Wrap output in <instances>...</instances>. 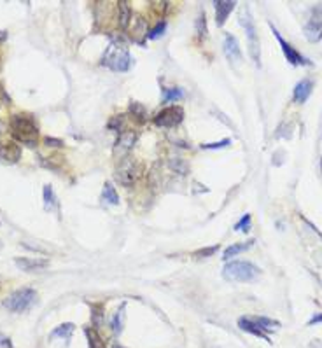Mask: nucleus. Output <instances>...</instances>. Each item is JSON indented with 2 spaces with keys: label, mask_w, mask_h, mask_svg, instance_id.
<instances>
[{
  "label": "nucleus",
  "mask_w": 322,
  "mask_h": 348,
  "mask_svg": "<svg viewBox=\"0 0 322 348\" xmlns=\"http://www.w3.org/2000/svg\"><path fill=\"white\" fill-rule=\"evenodd\" d=\"M9 128L13 138L18 140L19 144H27L30 147L37 144L39 126L30 114H14L9 121Z\"/></svg>",
  "instance_id": "nucleus-1"
},
{
  "label": "nucleus",
  "mask_w": 322,
  "mask_h": 348,
  "mask_svg": "<svg viewBox=\"0 0 322 348\" xmlns=\"http://www.w3.org/2000/svg\"><path fill=\"white\" fill-rule=\"evenodd\" d=\"M102 65L111 68L114 72H126L132 65V56L128 53L125 42L121 40H112L109 47L105 49L104 58H102Z\"/></svg>",
  "instance_id": "nucleus-2"
},
{
  "label": "nucleus",
  "mask_w": 322,
  "mask_h": 348,
  "mask_svg": "<svg viewBox=\"0 0 322 348\" xmlns=\"http://www.w3.org/2000/svg\"><path fill=\"white\" fill-rule=\"evenodd\" d=\"M222 275L233 282H252L259 277V268L249 261H231L224 266Z\"/></svg>",
  "instance_id": "nucleus-3"
},
{
  "label": "nucleus",
  "mask_w": 322,
  "mask_h": 348,
  "mask_svg": "<svg viewBox=\"0 0 322 348\" xmlns=\"http://www.w3.org/2000/svg\"><path fill=\"white\" fill-rule=\"evenodd\" d=\"M35 301H37V292L30 287H21V289L14 290V292L4 301V306L13 313H21V312L30 310L32 306L35 305Z\"/></svg>",
  "instance_id": "nucleus-4"
},
{
  "label": "nucleus",
  "mask_w": 322,
  "mask_h": 348,
  "mask_svg": "<svg viewBox=\"0 0 322 348\" xmlns=\"http://www.w3.org/2000/svg\"><path fill=\"white\" fill-rule=\"evenodd\" d=\"M240 24L245 28L247 42H249V55H251V58L254 60L256 65H261V61H259V39H258V34H256V24L251 18L249 7H243L242 12H240Z\"/></svg>",
  "instance_id": "nucleus-5"
},
{
  "label": "nucleus",
  "mask_w": 322,
  "mask_h": 348,
  "mask_svg": "<svg viewBox=\"0 0 322 348\" xmlns=\"http://www.w3.org/2000/svg\"><path fill=\"white\" fill-rule=\"evenodd\" d=\"M142 173V166L138 165L135 159H123V163L119 165V168L116 171V180L125 187H130L137 182L138 177Z\"/></svg>",
  "instance_id": "nucleus-6"
},
{
  "label": "nucleus",
  "mask_w": 322,
  "mask_h": 348,
  "mask_svg": "<svg viewBox=\"0 0 322 348\" xmlns=\"http://www.w3.org/2000/svg\"><path fill=\"white\" fill-rule=\"evenodd\" d=\"M182 119H184V109L179 105H170L154 116V125L161 128H174L181 125Z\"/></svg>",
  "instance_id": "nucleus-7"
},
{
  "label": "nucleus",
  "mask_w": 322,
  "mask_h": 348,
  "mask_svg": "<svg viewBox=\"0 0 322 348\" xmlns=\"http://www.w3.org/2000/svg\"><path fill=\"white\" fill-rule=\"evenodd\" d=\"M305 35L310 42H319L322 39V4L312 9V14L305 24Z\"/></svg>",
  "instance_id": "nucleus-8"
},
{
  "label": "nucleus",
  "mask_w": 322,
  "mask_h": 348,
  "mask_svg": "<svg viewBox=\"0 0 322 348\" xmlns=\"http://www.w3.org/2000/svg\"><path fill=\"white\" fill-rule=\"evenodd\" d=\"M271 32H273V35L277 37V40H279V44H280V47H282V53H284V56L287 58V61L291 65H312V61H310L308 58H305L303 55H301L300 51H296L294 47L291 46V44L287 42V40H284V37L277 32V28L273 27L271 24Z\"/></svg>",
  "instance_id": "nucleus-9"
},
{
  "label": "nucleus",
  "mask_w": 322,
  "mask_h": 348,
  "mask_svg": "<svg viewBox=\"0 0 322 348\" xmlns=\"http://www.w3.org/2000/svg\"><path fill=\"white\" fill-rule=\"evenodd\" d=\"M21 158V147L14 140H0V163L14 165Z\"/></svg>",
  "instance_id": "nucleus-10"
},
{
  "label": "nucleus",
  "mask_w": 322,
  "mask_h": 348,
  "mask_svg": "<svg viewBox=\"0 0 322 348\" xmlns=\"http://www.w3.org/2000/svg\"><path fill=\"white\" fill-rule=\"evenodd\" d=\"M236 2L233 0H215L214 7H215V24L217 27H222L226 23L228 16L231 14V11L235 9Z\"/></svg>",
  "instance_id": "nucleus-11"
},
{
  "label": "nucleus",
  "mask_w": 322,
  "mask_h": 348,
  "mask_svg": "<svg viewBox=\"0 0 322 348\" xmlns=\"http://www.w3.org/2000/svg\"><path fill=\"white\" fill-rule=\"evenodd\" d=\"M224 55L226 58L231 61V63H238L242 60V51H240L238 40H236L235 35L228 34L224 37Z\"/></svg>",
  "instance_id": "nucleus-12"
},
{
  "label": "nucleus",
  "mask_w": 322,
  "mask_h": 348,
  "mask_svg": "<svg viewBox=\"0 0 322 348\" xmlns=\"http://www.w3.org/2000/svg\"><path fill=\"white\" fill-rule=\"evenodd\" d=\"M14 264L23 271H35V269H44L47 268L49 261L47 259H39V257H16Z\"/></svg>",
  "instance_id": "nucleus-13"
},
{
  "label": "nucleus",
  "mask_w": 322,
  "mask_h": 348,
  "mask_svg": "<svg viewBox=\"0 0 322 348\" xmlns=\"http://www.w3.org/2000/svg\"><path fill=\"white\" fill-rule=\"evenodd\" d=\"M137 140V135L133 132H123L119 135V138H117L116 142V147H114V153L119 154L121 158L126 156V154L130 153V151L133 149V144H135Z\"/></svg>",
  "instance_id": "nucleus-14"
},
{
  "label": "nucleus",
  "mask_w": 322,
  "mask_h": 348,
  "mask_svg": "<svg viewBox=\"0 0 322 348\" xmlns=\"http://www.w3.org/2000/svg\"><path fill=\"white\" fill-rule=\"evenodd\" d=\"M238 327L242 331H245V333H251V334H254V336H258L261 339H266L268 343L271 341L270 336H268L266 333H264L263 329L259 327L258 322L254 320V318H249V317H242V318H238Z\"/></svg>",
  "instance_id": "nucleus-15"
},
{
  "label": "nucleus",
  "mask_w": 322,
  "mask_h": 348,
  "mask_svg": "<svg viewBox=\"0 0 322 348\" xmlns=\"http://www.w3.org/2000/svg\"><path fill=\"white\" fill-rule=\"evenodd\" d=\"M312 91H313V83L310 79H303L294 88V102L296 104H305L308 100V96L312 95Z\"/></svg>",
  "instance_id": "nucleus-16"
},
{
  "label": "nucleus",
  "mask_w": 322,
  "mask_h": 348,
  "mask_svg": "<svg viewBox=\"0 0 322 348\" xmlns=\"http://www.w3.org/2000/svg\"><path fill=\"white\" fill-rule=\"evenodd\" d=\"M130 21H132V11H130V6H128V2L121 0V2H117V23H119V27L123 28V30H126Z\"/></svg>",
  "instance_id": "nucleus-17"
},
{
  "label": "nucleus",
  "mask_w": 322,
  "mask_h": 348,
  "mask_svg": "<svg viewBox=\"0 0 322 348\" xmlns=\"http://www.w3.org/2000/svg\"><path fill=\"white\" fill-rule=\"evenodd\" d=\"M102 198H104V202H105V203H109V205H119V196H117L116 187H114L111 182H105V184H104Z\"/></svg>",
  "instance_id": "nucleus-18"
},
{
  "label": "nucleus",
  "mask_w": 322,
  "mask_h": 348,
  "mask_svg": "<svg viewBox=\"0 0 322 348\" xmlns=\"http://www.w3.org/2000/svg\"><path fill=\"white\" fill-rule=\"evenodd\" d=\"M123 324H125V305H121V308L112 315V320H111L112 333L121 334V331H123Z\"/></svg>",
  "instance_id": "nucleus-19"
},
{
  "label": "nucleus",
  "mask_w": 322,
  "mask_h": 348,
  "mask_svg": "<svg viewBox=\"0 0 322 348\" xmlns=\"http://www.w3.org/2000/svg\"><path fill=\"white\" fill-rule=\"evenodd\" d=\"M72 333H74V324L72 322H67V324L58 326L55 331L51 333V338H63V339H70Z\"/></svg>",
  "instance_id": "nucleus-20"
},
{
  "label": "nucleus",
  "mask_w": 322,
  "mask_h": 348,
  "mask_svg": "<svg viewBox=\"0 0 322 348\" xmlns=\"http://www.w3.org/2000/svg\"><path fill=\"white\" fill-rule=\"evenodd\" d=\"M252 245V241H247V243H235V245H231V247H228L226 251H224V261H230L231 257H235L236 254H240V252H243V251H247L249 247Z\"/></svg>",
  "instance_id": "nucleus-21"
},
{
  "label": "nucleus",
  "mask_w": 322,
  "mask_h": 348,
  "mask_svg": "<svg viewBox=\"0 0 322 348\" xmlns=\"http://www.w3.org/2000/svg\"><path fill=\"white\" fill-rule=\"evenodd\" d=\"M130 112L133 114L137 122H144L147 119V110H145V107L142 104H138V102H132L130 104Z\"/></svg>",
  "instance_id": "nucleus-22"
},
{
  "label": "nucleus",
  "mask_w": 322,
  "mask_h": 348,
  "mask_svg": "<svg viewBox=\"0 0 322 348\" xmlns=\"http://www.w3.org/2000/svg\"><path fill=\"white\" fill-rule=\"evenodd\" d=\"M163 102H177L184 96V91L181 88H163Z\"/></svg>",
  "instance_id": "nucleus-23"
},
{
  "label": "nucleus",
  "mask_w": 322,
  "mask_h": 348,
  "mask_svg": "<svg viewBox=\"0 0 322 348\" xmlns=\"http://www.w3.org/2000/svg\"><path fill=\"white\" fill-rule=\"evenodd\" d=\"M86 336H88V343L89 348H105L104 339L98 336L96 329H86Z\"/></svg>",
  "instance_id": "nucleus-24"
},
{
  "label": "nucleus",
  "mask_w": 322,
  "mask_h": 348,
  "mask_svg": "<svg viewBox=\"0 0 322 348\" xmlns=\"http://www.w3.org/2000/svg\"><path fill=\"white\" fill-rule=\"evenodd\" d=\"M44 207L47 208V210H51V208L56 207V196H55V191H53L51 186H44Z\"/></svg>",
  "instance_id": "nucleus-25"
},
{
  "label": "nucleus",
  "mask_w": 322,
  "mask_h": 348,
  "mask_svg": "<svg viewBox=\"0 0 322 348\" xmlns=\"http://www.w3.org/2000/svg\"><path fill=\"white\" fill-rule=\"evenodd\" d=\"M254 320L258 322V324H259V327H261V329H263V331H264V333H266V334L270 333V331H275L277 327L280 326V324H279V322H277V320H271V318H266V317H256Z\"/></svg>",
  "instance_id": "nucleus-26"
},
{
  "label": "nucleus",
  "mask_w": 322,
  "mask_h": 348,
  "mask_svg": "<svg viewBox=\"0 0 322 348\" xmlns=\"http://www.w3.org/2000/svg\"><path fill=\"white\" fill-rule=\"evenodd\" d=\"M165 30H166V21H160L147 34V39H158V37H161L163 34H165Z\"/></svg>",
  "instance_id": "nucleus-27"
},
{
  "label": "nucleus",
  "mask_w": 322,
  "mask_h": 348,
  "mask_svg": "<svg viewBox=\"0 0 322 348\" xmlns=\"http://www.w3.org/2000/svg\"><path fill=\"white\" fill-rule=\"evenodd\" d=\"M251 229V215L245 214L235 224V231H249Z\"/></svg>",
  "instance_id": "nucleus-28"
},
{
  "label": "nucleus",
  "mask_w": 322,
  "mask_h": 348,
  "mask_svg": "<svg viewBox=\"0 0 322 348\" xmlns=\"http://www.w3.org/2000/svg\"><path fill=\"white\" fill-rule=\"evenodd\" d=\"M196 32H198L200 37H203V39L207 37V19H205V14H202L196 19Z\"/></svg>",
  "instance_id": "nucleus-29"
},
{
  "label": "nucleus",
  "mask_w": 322,
  "mask_h": 348,
  "mask_svg": "<svg viewBox=\"0 0 322 348\" xmlns=\"http://www.w3.org/2000/svg\"><path fill=\"white\" fill-rule=\"evenodd\" d=\"M217 251H219V245H210V247H205V248H202V251H196L194 252V256L196 257H209V256H214Z\"/></svg>",
  "instance_id": "nucleus-30"
},
{
  "label": "nucleus",
  "mask_w": 322,
  "mask_h": 348,
  "mask_svg": "<svg viewBox=\"0 0 322 348\" xmlns=\"http://www.w3.org/2000/svg\"><path fill=\"white\" fill-rule=\"evenodd\" d=\"M123 125H125V119H123V117L116 116V117H112V119L109 121V130H112V132H121Z\"/></svg>",
  "instance_id": "nucleus-31"
},
{
  "label": "nucleus",
  "mask_w": 322,
  "mask_h": 348,
  "mask_svg": "<svg viewBox=\"0 0 322 348\" xmlns=\"http://www.w3.org/2000/svg\"><path fill=\"white\" fill-rule=\"evenodd\" d=\"M231 144L230 138H224L221 142H214V144H203L202 149H221V147H228Z\"/></svg>",
  "instance_id": "nucleus-32"
},
{
  "label": "nucleus",
  "mask_w": 322,
  "mask_h": 348,
  "mask_svg": "<svg viewBox=\"0 0 322 348\" xmlns=\"http://www.w3.org/2000/svg\"><path fill=\"white\" fill-rule=\"evenodd\" d=\"M44 142H46L47 147H62L63 142L60 140V138H51V137H46L44 138Z\"/></svg>",
  "instance_id": "nucleus-33"
},
{
  "label": "nucleus",
  "mask_w": 322,
  "mask_h": 348,
  "mask_svg": "<svg viewBox=\"0 0 322 348\" xmlns=\"http://www.w3.org/2000/svg\"><path fill=\"white\" fill-rule=\"evenodd\" d=\"M0 348H13V343H11V339L7 336H4V334H0Z\"/></svg>",
  "instance_id": "nucleus-34"
},
{
  "label": "nucleus",
  "mask_w": 322,
  "mask_h": 348,
  "mask_svg": "<svg viewBox=\"0 0 322 348\" xmlns=\"http://www.w3.org/2000/svg\"><path fill=\"white\" fill-rule=\"evenodd\" d=\"M319 322H322V313H317V315H313V317H312V318H310L308 326H313V324H319Z\"/></svg>",
  "instance_id": "nucleus-35"
},
{
  "label": "nucleus",
  "mask_w": 322,
  "mask_h": 348,
  "mask_svg": "<svg viewBox=\"0 0 322 348\" xmlns=\"http://www.w3.org/2000/svg\"><path fill=\"white\" fill-rule=\"evenodd\" d=\"M7 39V32H4V30H0V42H4V40Z\"/></svg>",
  "instance_id": "nucleus-36"
},
{
  "label": "nucleus",
  "mask_w": 322,
  "mask_h": 348,
  "mask_svg": "<svg viewBox=\"0 0 322 348\" xmlns=\"http://www.w3.org/2000/svg\"><path fill=\"white\" fill-rule=\"evenodd\" d=\"M111 348H125V346H121L119 343H114V345H112Z\"/></svg>",
  "instance_id": "nucleus-37"
},
{
  "label": "nucleus",
  "mask_w": 322,
  "mask_h": 348,
  "mask_svg": "<svg viewBox=\"0 0 322 348\" xmlns=\"http://www.w3.org/2000/svg\"><path fill=\"white\" fill-rule=\"evenodd\" d=\"M4 128V125H2V122H0V130H2Z\"/></svg>",
  "instance_id": "nucleus-38"
}]
</instances>
